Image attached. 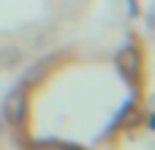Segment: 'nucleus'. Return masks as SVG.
Segmentation results:
<instances>
[{
	"label": "nucleus",
	"mask_w": 155,
	"mask_h": 150,
	"mask_svg": "<svg viewBox=\"0 0 155 150\" xmlns=\"http://www.w3.org/2000/svg\"><path fill=\"white\" fill-rule=\"evenodd\" d=\"M46 68H49V57L35 60V63L22 74V85H35V82H41V79H44V74H46Z\"/></svg>",
	"instance_id": "7ed1b4c3"
},
{
	"label": "nucleus",
	"mask_w": 155,
	"mask_h": 150,
	"mask_svg": "<svg viewBox=\"0 0 155 150\" xmlns=\"http://www.w3.org/2000/svg\"><path fill=\"white\" fill-rule=\"evenodd\" d=\"M128 14H131L134 19L139 16V3H136V0H128Z\"/></svg>",
	"instance_id": "423d86ee"
},
{
	"label": "nucleus",
	"mask_w": 155,
	"mask_h": 150,
	"mask_svg": "<svg viewBox=\"0 0 155 150\" xmlns=\"http://www.w3.org/2000/svg\"><path fill=\"white\" fill-rule=\"evenodd\" d=\"M35 150H82L79 145H68V142H57V139H38Z\"/></svg>",
	"instance_id": "39448f33"
},
{
	"label": "nucleus",
	"mask_w": 155,
	"mask_h": 150,
	"mask_svg": "<svg viewBox=\"0 0 155 150\" xmlns=\"http://www.w3.org/2000/svg\"><path fill=\"white\" fill-rule=\"evenodd\" d=\"M19 60H22V52H19L16 46H3V49H0V66H3V68L16 66Z\"/></svg>",
	"instance_id": "20e7f679"
},
{
	"label": "nucleus",
	"mask_w": 155,
	"mask_h": 150,
	"mask_svg": "<svg viewBox=\"0 0 155 150\" xmlns=\"http://www.w3.org/2000/svg\"><path fill=\"white\" fill-rule=\"evenodd\" d=\"M0 126H3V115H0Z\"/></svg>",
	"instance_id": "0eeeda50"
},
{
	"label": "nucleus",
	"mask_w": 155,
	"mask_h": 150,
	"mask_svg": "<svg viewBox=\"0 0 155 150\" xmlns=\"http://www.w3.org/2000/svg\"><path fill=\"white\" fill-rule=\"evenodd\" d=\"M25 118H27V96H25V85H22V87H16L5 98V104H3V120L11 123V126H22Z\"/></svg>",
	"instance_id": "f257e3e1"
},
{
	"label": "nucleus",
	"mask_w": 155,
	"mask_h": 150,
	"mask_svg": "<svg viewBox=\"0 0 155 150\" xmlns=\"http://www.w3.org/2000/svg\"><path fill=\"white\" fill-rule=\"evenodd\" d=\"M117 68H120V74H123L128 82H134L136 74H139V52H136L134 46L123 49V52L117 55Z\"/></svg>",
	"instance_id": "f03ea898"
}]
</instances>
